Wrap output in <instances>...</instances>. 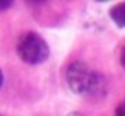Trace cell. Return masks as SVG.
<instances>
[{"mask_svg": "<svg viewBox=\"0 0 125 116\" xmlns=\"http://www.w3.org/2000/svg\"><path fill=\"white\" fill-rule=\"evenodd\" d=\"M65 82L75 94L101 97L106 92V80L99 72L91 70L82 62H74L65 70Z\"/></svg>", "mask_w": 125, "mask_h": 116, "instance_id": "obj_1", "label": "cell"}, {"mask_svg": "<svg viewBox=\"0 0 125 116\" xmlns=\"http://www.w3.org/2000/svg\"><path fill=\"white\" fill-rule=\"evenodd\" d=\"M17 55L24 63L29 65H38L48 60L50 56V48L46 41L34 31H26L19 36L17 45H16Z\"/></svg>", "mask_w": 125, "mask_h": 116, "instance_id": "obj_2", "label": "cell"}, {"mask_svg": "<svg viewBox=\"0 0 125 116\" xmlns=\"http://www.w3.org/2000/svg\"><path fill=\"white\" fill-rule=\"evenodd\" d=\"M110 17H111V21H113L118 27H125V2L116 4V5L110 10Z\"/></svg>", "mask_w": 125, "mask_h": 116, "instance_id": "obj_3", "label": "cell"}, {"mask_svg": "<svg viewBox=\"0 0 125 116\" xmlns=\"http://www.w3.org/2000/svg\"><path fill=\"white\" fill-rule=\"evenodd\" d=\"M10 5H12L10 0H0V10H5V9H9Z\"/></svg>", "mask_w": 125, "mask_h": 116, "instance_id": "obj_4", "label": "cell"}, {"mask_svg": "<svg viewBox=\"0 0 125 116\" xmlns=\"http://www.w3.org/2000/svg\"><path fill=\"white\" fill-rule=\"evenodd\" d=\"M120 63H122V67L125 68V46H123V50H122V53H120Z\"/></svg>", "mask_w": 125, "mask_h": 116, "instance_id": "obj_5", "label": "cell"}, {"mask_svg": "<svg viewBox=\"0 0 125 116\" xmlns=\"http://www.w3.org/2000/svg\"><path fill=\"white\" fill-rule=\"evenodd\" d=\"M116 116H125V111H123V107H122V106H118V107H116Z\"/></svg>", "mask_w": 125, "mask_h": 116, "instance_id": "obj_6", "label": "cell"}, {"mask_svg": "<svg viewBox=\"0 0 125 116\" xmlns=\"http://www.w3.org/2000/svg\"><path fill=\"white\" fill-rule=\"evenodd\" d=\"M67 116H86V114H82V113H79V111H72V113H69Z\"/></svg>", "mask_w": 125, "mask_h": 116, "instance_id": "obj_7", "label": "cell"}, {"mask_svg": "<svg viewBox=\"0 0 125 116\" xmlns=\"http://www.w3.org/2000/svg\"><path fill=\"white\" fill-rule=\"evenodd\" d=\"M2 84H4V72L0 70V87H2Z\"/></svg>", "mask_w": 125, "mask_h": 116, "instance_id": "obj_8", "label": "cell"}, {"mask_svg": "<svg viewBox=\"0 0 125 116\" xmlns=\"http://www.w3.org/2000/svg\"><path fill=\"white\" fill-rule=\"evenodd\" d=\"M122 107H123V111H125V102H123V104H122Z\"/></svg>", "mask_w": 125, "mask_h": 116, "instance_id": "obj_9", "label": "cell"}]
</instances>
